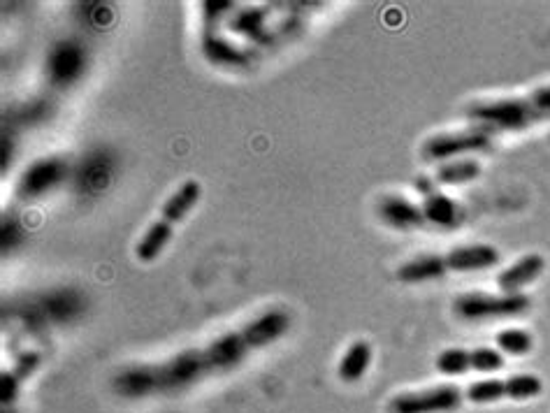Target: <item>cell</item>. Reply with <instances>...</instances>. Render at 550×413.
Wrapping results in <instances>:
<instances>
[{"label":"cell","mask_w":550,"mask_h":413,"mask_svg":"<svg viewBox=\"0 0 550 413\" xmlns=\"http://www.w3.org/2000/svg\"><path fill=\"white\" fill-rule=\"evenodd\" d=\"M414 186H416V191H418V193H423V195H430V193L437 191V188H434V179L425 177V175L416 177V179H414Z\"/></svg>","instance_id":"cell-21"},{"label":"cell","mask_w":550,"mask_h":413,"mask_svg":"<svg viewBox=\"0 0 550 413\" xmlns=\"http://www.w3.org/2000/svg\"><path fill=\"white\" fill-rule=\"evenodd\" d=\"M40 365V355L38 353H26L21 355L17 367L12 372H5L3 379H0V395H3V404H10L14 400V393H17L19 383L26 379V376L33 374V369Z\"/></svg>","instance_id":"cell-17"},{"label":"cell","mask_w":550,"mask_h":413,"mask_svg":"<svg viewBox=\"0 0 550 413\" xmlns=\"http://www.w3.org/2000/svg\"><path fill=\"white\" fill-rule=\"evenodd\" d=\"M65 175H68V163L63 158H40V161L28 165L24 175H21L17 191L21 198H38V195L47 193L49 188L59 186Z\"/></svg>","instance_id":"cell-9"},{"label":"cell","mask_w":550,"mask_h":413,"mask_svg":"<svg viewBox=\"0 0 550 413\" xmlns=\"http://www.w3.org/2000/svg\"><path fill=\"white\" fill-rule=\"evenodd\" d=\"M288 323L291 321L284 311H265L253 321H246L242 328L214 337L200 349H186L156 365L123 369L114 379V388L128 400L182 393L207 376L233 372L251 353L277 342L288 330Z\"/></svg>","instance_id":"cell-1"},{"label":"cell","mask_w":550,"mask_h":413,"mask_svg":"<svg viewBox=\"0 0 550 413\" xmlns=\"http://www.w3.org/2000/svg\"><path fill=\"white\" fill-rule=\"evenodd\" d=\"M379 216L388 226L397 230H414L423 228L428 219H425L423 207L414 205V202L402 198V195H383L379 202Z\"/></svg>","instance_id":"cell-12"},{"label":"cell","mask_w":550,"mask_h":413,"mask_svg":"<svg viewBox=\"0 0 550 413\" xmlns=\"http://www.w3.org/2000/svg\"><path fill=\"white\" fill-rule=\"evenodd\" d=\"M497 346L504 353L525 355L532 351V337L525 330H504L497 335Z\"/></svg>","instance_id":"cell-20"},{"label":"cell","mask_w":550,"mask_h":413,"mask_svg":"<svg viewBox=\"0 0 550 413\" xmlns=\"http://www.w3.org/2000/svg\"><path fill=\"white\" fill-rule=\"evenodd\" d=\"M479 177H481V163L474 161V158H462V161L441 165L437 175H434V181H439V184H446V186H458Z\"/></svg>","instance_id":"cell-16"},{"label":"cell","mask_w":550,"mask_h":413,"mask_svg":"<svg viewBox=\"0 0 550 413\" xmlns=\"http://www.w3.org/2000/svg\"><path fill=\"white\" fill-rule=\"evenodd\" d=\"M423 214L428 223H434L439 228H455L460 226L462 221V212L455 202L448 198V195L434 191L430 195H425L423 202Z\"/></svg>","instance_id":"cell-14"},{"label":"cell","mask_w":550,"mask_h":413,"mask_svg":"<svg viewBox=\"0 0 550 413\" xmlns=\"http://www.w3.org/2000/svg\"><path fill=\"white\" fill-rule=\"evenodd\" d=\"M465 395L458 386H437L418 393H400L388 402L386 413H451L458 411Z\"/></svg>","instance_id":"cell-6"},{"label":"cell","mask_w":550,"mask_h":413,"mask_svg":"<svg viewBox=\"0 0 550 413\" xmlns=\"http://www.w3.org/2000/svg\"><path fill=\"white\" fill-rule=\"evenodd\" d=\"M202 7H205V14L207 17H219L221 12H228L230 7H233V3H202Z\"/></svg>","instance_id":"cell-22"},{"label":"cell","mask_w":550,"mask_h":413,"mask_svg":"<svg viewBox=\"0 0 550 413\" xmlns=\"http://www.w3.org/2000/svg\"><path fill=\"white\" fill-rule=\"evenodd\" d=\"M530 309V297L518 295H486V293H469L455 300V314L474 321V318H492V316H518Z\"/></svg>","instance_id":"cell-7"},{"label":"cell","mask_w":550,"mask_h":413,"mask_svg":"<svg viewBox=\"0 0 550 413\" xmlns=\"http://www.w3.org/2000/svg\"><path fill=\"white\" fill-rule=\"evenodd\" d=\"M467 117L486 130H525L550 121V84L539 86L525 96L479 100L469 105Z\"/></svg>","instance_id":"cell-2"},{"label":"cell","mask_w":550,"mask_h":413,"mask_svg":"<svg viewBox=\"0 0 550 413\" xmlns=\"http://www.w3.org/2000/svg\"><path fill=\"white\" fill-rule=\"evenodd\" d=\"M265 14L267 10H242L233 19V31L249 35V38H260L265 31Z\"/></svg>","instance_id":"cell-19"},{"label":"cell","mask_w":550,"mask_h":413,"mask_svg":"<svg viewBox=\"0 0 550 413\" xmlns=\"http://www.w3.org/2000/svg\"><path fill=\"white\" fill-rule=\"evenodd\" d=\"M492 149V135L486 128L460 130V133H437L425 140L423 156L428 161H444V158L467 154V151Z\"/></svg>","instance_id":"cell-8"},{"label":"cell","mask_w":550,"mask_h":413,"mask_svg":"<svg viewBox=\"0 0 550 413\" xmlns=\"http://www.w3.org/2000/svg\"><path fill=\"white\" fill-rule=\"evenodd\" d=\"M202 49H205V56L214 63H244L246 54L228 45L226 40L214 38V35H205V42H202Z\"/></svg>","instance_id":"cell-18"},{"label":"cell","mask_w":550,"mask_h":413,"mask_svg":"<svg viewBox=\"0 0 550 413\" xmlns=\"http://www.w3.org/2000/svg\"><path fill=\"white\" fill-rule=\"evenodd\" d=\"M502 367L504 358L495 349H448L437 358V369L448 376L469 372V369H476V372H497Z\"/></svg>","instance_id":"cell-10"},{"label":"cell","mask_w":550,"mask_h":413,"mask_svg":"<svg viewBox=\"0 0 550 413\" xmlns=\"http://www.w3.org/2000/svg\"><path fill=\"white\" fill-rule=\"evenodd\" d=\"M200 195H202V186L200 181L195 179H186L184 184L170 195L168 202L163 205L161 216L151 223L147 235H144L135 246V256L140 258L142 263H151V260L161 256V251L168 246L172 233H175V226L177 223H182L186 219V214L198 205Z\"/></svg>","instance_id":"cell-4"},{"label":"cell","mask_w":550,"mask_h":413,"mask_svg":"<svg viewBox=\"0 0 550 413\" xmlns=\"http://www.w3.org/2000/svg\"><path fill=\"white\" fill-rule=\"evenodd\" d=\"M84 65H86V54L82 45H77L75 40H63L52 49V54H49V61H47L49 79H52L56 86H68L82 75Z\"/></svg>","instance_id":"cell-11"},{"label":"cell","mask_w":550,"mask_h":413,"mask_svg":"<svg viewBox=\"0 0 550 413\" xmlns=\"http://www.w3.org/2000/svg\"><path fill=\"white\" fill-rule=\"evenodd\" d=\"M499 263V251L490 244H467L448 253H425L397 270V279L402 284H421V281L441 279L448 272H476L488 270Z\"/></svg>","instance_id":"cell-3"},{"label":"cell","mask_w":550,"mask_h":413,"mask_svg":"<svg viewBox=\"0 0 550 413\" xmlns=\"http://www.w3.org/2000/svg\"><path fill=\"white\" fill-rule=\"evenodd\" d=\"M546 260L539 253H530V256H523L518 263H513L511 267L497 277V286L504 295H518L525 286H530L534 279L544 272Z\"/></svg>","instance_id":"cell-13"},{"label":"cell","mask_w":550,"mask_h":413,"mask_svg":"<svg viewBox=\"0 0 550 413\" xmlns=\"http://www.w3.org/2000/svg\"><path fill=\"white\" fill-rule=\"evenodd\" d=\"M369 362H372V346L365 339H358V342L351 344V349L344 353L342 362H339V379L346 383L358 381L369 369Z\"/></svg>","instance_id":"cell-15"},{"label":"cell","mask_w":550,"mask_h":413,"mask_svg":"<svg viewBox=\"0 0 550 413\" xmlns=\"http://www.w3.org/2000/svg\"><path fill=\"white\" fill-rule=\"evenodd\" d=\"M544 390V383H541L539 376L534 374H518V376H509L504 381H479L472 383L467 388L465 397L474 404H488V402H497V400H530V397L541 395Z\"/></svg>","instance_id":"cell-5"}]
</instances>
